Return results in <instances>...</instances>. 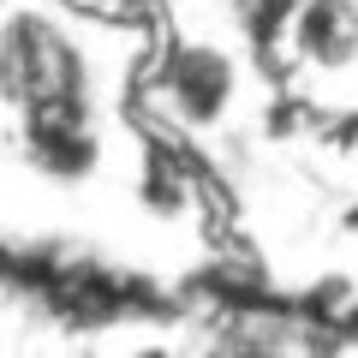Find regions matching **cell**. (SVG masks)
I'll list each match as a JSON object with an SVG mask.
<instances>
[{"label": "cell", "mask_w": 358, "mask_h": 358, "mask_svg": "<svg viewBox=\"0 0 358 358\" xmlns=\"http://www.w3.org/2000/svg\"><path fill=\"white\" fill-rule=\"evenodd\" d=\"M84 48L60 18L18 6L0 18V102L18 114H48V108H84Z\"/></svg>", "instance_id": "1"}, {"label": "cell", "mask_w": 358, "mask_h": 358, "mask_svg": "<svg viewBox=\"0 0 358 358\" xmlns=\"http://www.w3.org/2000/svg\"><path fill=\"white\" fill-rule=\"evenodd\" d=\"M287 42H293V54L310 72L358 66V0H299Z\"/></svg>", "instance_id": "3"}, {"label": "cell", "mask_w": 358, "mask_h": 358, "mask_svg": "<svg viewBox=\"0 0 358 358\" xmlns=\"http://www.w3.org/2000/svg\"><path fill=\"white\" fill-rule=\"evenodd\" d=\"M239 60L215 42H173L155 66V108L185 131H209L233 114Z\"/></svg>", "instance_id": "2"}]
</instances>
